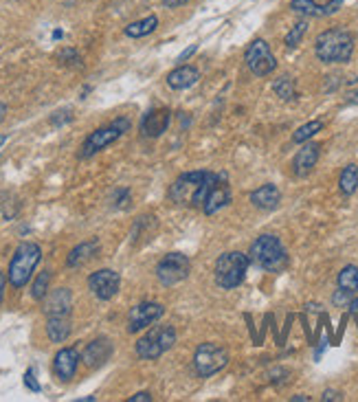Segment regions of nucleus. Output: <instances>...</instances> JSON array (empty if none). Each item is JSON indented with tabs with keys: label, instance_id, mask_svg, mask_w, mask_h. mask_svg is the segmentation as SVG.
Wrapping results in <instances>:
<instances>
[{
	"label": "nucleus",
	"instance_id": "f257e3e1",
	"mask_svg": "<svg viewBox=\"0 0 358 402\" xmlns=\"http://www.w3.org/2000/svg\"><path fill=\"white\" fill-rule=\"evenodd\" d=\"M220 174L213 172H185L178 176L172 187H170V200L176 205H191V207H200L205 205V200L213 185L218 182Z\"/></svg>",
	"mask_w": 358,
	"mask_h": 402
},
{
	"label": "nucleus",
	"instance_id": "f03ea898",
	"mask_svg": "<svg viewBox=\"0 0 358 402\" xmlns=\"http://www.w3.org/2000/svg\"><path fill=\"white\" fill-rule=\"evenodd\" d=\"M314 56L324 64L350 62L354 56V35L343 27L321 31L314 40Z\"/></svg>",
	"mask_w": 358,
	"mask_h": 402
},
{
	"label": "nucleus",
	"instance_id": "7ed1b4c3",
	"mask_svg": "<svg viewBox=\"0 0 358 402\" xmlns=\"http://www.w3.org/2000/svg\"><path fill=\"white\" fill-rule=\"evenodd\" d=\"M248 260H250V264H255L268 272H281L286 266H288V253H286L277 235L264 233L250 244Z\"/></svg>",
	"mask_w": 358,
	"mask_h": 402
},
{
	"label": "nucleus",
	"instance_id": "20e7f679",
	"mask_svg": "<svg viewBox=\"0 0 358 402\" xmlns=\"http://www.w3.org/2000/svg\"><path fill=\"white\" fill-rule=\"evenodd\" d=\"M42 260V249L35 244V242H23L18 244L13 255H11V262H9V270H7V279L13 288H25L31 277H33V270L35 266L40 264Z\"/></svg>",
	"mask_w": 358,
	"mask_h": 402
},
{
	"label": "nucleus",
	"instance_id": "39448f33",
	"mask_svg": "<svg viewBox=\"0 0 358 402\" xmlns=\"http://www.w3.org/2000/svg\"><path fill=\"white\" fill-rule=\"evenodd\" d=\"M248 255L240 253V251H229L222 253L216 260V268H213V275H216V284L224 290H234L238 286H242V282L246 279L248 272Z\"/></svg>",
	"mask_w": 358,
	"mask_h": 402
},
{
	"label": "nucleus",
	"instance_id": "423d86ee",
	"mask_svg": "<svg viewBox=\"0 0 358 402\" xmlns=\"http://www.w3.org/2000/svg\"><path fill=\"white\" fill-rule=\"evenodd\" d=\"M128 130H130V119H128V117H119V119H115L110 125L97 127L95 132H91V134L84 139L82 150H79V158H91V156H95L97 152L106 150L108 145H113L115 141H119Z\"/></svg>",
	"mask_w": 358,
	"mask_h": 402
},
{
	"label": "nucleus",
	"instance_id": "0eeeda50",
	"mask_svg": "<svg viewBox=\"0 0 358 402\" xmlns=\"http://www.w3.org/2000/svg\"><path fill=\"white\" fill-rule=\"evenodd\" d=\"M174 343H176L174 325H154L146 337L136 341L134 352L141 360H156L167 350H172Z\"/></svg>",
	"mask_w": 358,
	"mask_h": 402
},
{
	"label": "nucleus",
	"instance_id": "6e6552de",
	"mask_svg": "<svg viewBox=\"0 0 358 402\" xmlns=\"http://www.w3.org/2000/svg\"><path fill=\"white\" fill-rule=\"evenodd\" d=\"M229 363V352L226 347L218 343H203L198 345V350L193 354V368L198 372V376L209 378L213 374H218L226 368Z\"/></svg>",
	"mask_w": 358,
	"mask_h": 402
},
{
	"label": "nucleus",
	"instance_id": "1a4fd4ad",
	"mask_svg": "<svg viewBox=\"0 0 358 402\" xmlns=\"http://www.w3.org/2000/svg\"><path fill=\"white\" fill-rule=\"evenodd\" d=\"M244 62H246L248 70L253 73V75H257V77L271 75V73L277 68V60H275V53L271 51V44H268L266 40H262V38L253 40L246 46Z\"/></svg>",
	"mask_w": 358,
	"mask_h": 402
},
{
	"label": "nucleus",
	"instance_id": "9d476101",
	"mask_svg": "<svg viewBox=\"0 0 358 402\" xmlns=\"http://www.w3.org/2000/svg\"><path fill=\"white\" fill-rule=\"evenodd\" d=\"M189 268H191V264H189L187 255L167 253L165 258L156 264V277L163 286H174L189 277Z\"/></svg>",
	"mask_w": 358,
	"mask_h": 402
},
{
	"label": "nucleus",
	"instance_id": "9b49d317",
	"mask_svg": "<svg viewBox=\"0 0 358 402\" xmlns=\"http://www.w3.org/2000/svg\"><path fill=\"white\" fill-rule=\"evenodd\" d=\"M163 315H165L163 303H158V301H143V303H139V306H134L130 310V315H128V332L136 334L141 330H146V327L154 325Z\"/></svg>",
	"mask_w": 358,
	"mask_h": 402
},
{
	"label": "nucleus",
	"instance_id": "f8f14e48",
	"mask_svg": "<svg viewBox=\"0 0 358 402\" xmlns=\"http://www.w3.org/2000/svg\"><path fill=\"white\" fill-rule=\"evenodd\" d=\"M119 286H121V277H119V272L113 268L95 270L93 275L88 277V288H91L93 295L101 301L113 299L119 292Z\"/></svg>",
	"mask_w": 358,
	"mask_h": 402
},
{
	"label": "nucleus",
	"instance_id": "ddd939ff",
	"mask_svg": "<svg viewBox=\"0 0 358 402\" xmlns=\"http://www.w3.org/2000/svg\"><path fill=\"white\" fill-rule=\"evenodd\" d=\"M343 7V0H293L290 9L299 15L308 18H326L336 13Z\"/></svg>",
	"mask_w": 358,
	"mask_h": 402
},
{
	"label": "nucleus",
	"instance_id": "4468645a",
	"mask_svg": "<svg viewBox=\"0 0 358 402\" xmlns=\"http://www.w3.org/2000/svg\"><path fill=\"white\" fill-rule=\"evenodd\" d=\"M79 360H82V354L77 352V347H62L56 354V358H53V372H56V376L62 382H68L75 378Z\"/></svg>",
	"mask_w": 358,
	"mask_h": 402
},
{
	"label": "nucleus",
	"instance_id": "2eb2a0df",
	"mask_svg": "<svg viewBox=\"0 0 358 402\" xmlns=\"http://www.w3.org/2000/svg\"><path fill=\"white\" fill-rule=\"evenodd\" d=\"M44 301V315L46 317H68L73 308V292L68 288H56L42 299Z\"/></svg>",
	"mask_w": 358,
	"mask_h": 402
},
{
	"label": "nucleus",
	"instance_id": "dca6fc26",
	"mask_svg": "<svg viewBox=\"0 0 358 402\" xmlns=\"http://www.w3.org/2000/svg\"><path fill=\"white\" fill-rule=\"evenodd\" d=\"M170 123H172L170 108H156V111H150L141 119V132L148 139H158L160 134L167 132Z\"/></svg>",
	"mask_w": 358,
	"mask_h": 402
},
{
	"label": "nucleus",
	"instance_id": "f3484780",
	"mask_svg": "<svg viewBox=\"0 0 358 402\" xmlns=\"http://www.w3.org/2000/svg\"><path fill=\"white\" fill-rule=\"evenodd\" d=\"M113 356V343L106 339V337H99L95 341H91L86 345V350L82 354V360L88 365L91 370H99L101 365H106Z\"/></svg>",
	"mask_w": 358,
	"mask_h": 402
},
{
	"label": "nucleus",
	"instance_id": "a211bd4d",
	"mask_svg": "<svg viewBox=\"0 0 358 402\" xmlns=\"http://www.w3.org/2000/svg\"><path fill=\"white\" fill-rule=\"evenodd\" d=\"M319 154H321V148H319V143H310L306 141V145L295 154L293 158V172L299 176V178H306L314 165H317V161H319Z\"/></svg>",
	"mask_w": 358,
	"mask_h": 402
},
{
	"label": "nucleus",
	"instance_id": "6ab92c4d",
	"mask_svg": "<svg viewBox=\"0 0 358 402\" xmlns=\"http://www.w3.org/2000/svg\"><path fill=\"white\" fill-rule=\"evenodd\" d=\"M229 203H231V189H229V185H226L224 176H220L216 185H213V189L209 191V196H207V200H205V205H203V211H205L207 215H213V213H218L220 209H224Z\"/></svg>",
	"mask_w": 358,
	"mask_h": 402
},
{
	"label": "nucleus",
	"instance_id": "aec40b11",
	"mask_svg": "<svg viewBox=\"0 0 358 402\" xmlns=\"http://www.w3.org/2000/svg\"><path fill=\"white\" fill-rule=\"evenodd\" d=\"M99 240H86L82 244H77L75 249H70V253L66 255V266L68 268H82L84 264H88L93 258H97L99 253Z\"/></svg>",
	"mask_w": 358,
	"mask_h": 402
},
{
	"label": "nucleus",
	"instance_id": "412c9836",
	"mask_svg": "<svg viewBox=\"0 0 358 402\" xmlns=\"http://www.w3.org/2000/svg\"><path fill=\"white\" fill-rule=\"evenodd\" d=\"M279 200H281V191L277 189V185H273V182H266V185L257 187L253 194H250V203H253L262 211L277 209L279 207Z\"/></svg>",
	"mask_w": 358,
	"mask_h": 402
},
{
	"label": "nucleus",
	"instance_id": "4be33fe9",
	"mask_svg": "<svg viewBox=\"0 0 358 402\" xmlns=\"http://www.w3.org/2000/svg\"><path fill=\"white\" fill-rule=\"evenodd\" d=\"M198 80H200L198 68H193L189 64H181L167 75V86L172 90H185V88H191Z\"/></svg>",
	"mask_w": 358,
	"mask_h": 402
},
{
	"label": "nucleus",
	"instance_id": "5701e85b",
	"mask_svg": "<svg viewBox=\"0 0 358 402\" xmlns=\"http://www.w3.org/2000/svg\"><path fill=\"white\" fill-rule=\"evenodd\" d=\"M70 319L68 317H46V334L51 343H64L70 337Z\"/></svg>",
	"mask_w": 358,
	"mask_h": 402
},
{
	"label": "nucleus",
	"instance_id": "b1692460",
	"mask_svg": "<svg viewBox=\"0 0 358 402\" xmlns=\"http://www.w3.org/2000/svg\"><path fill=\"white\" fill-rule=\"evenodd\" d=\"M156 27H158V18L152 13V15L141 18V20H136V23H130L128 27L123 29V33L128 35V38H134V40H136V38H146V35L154 33Z\"/></svg>",
	"mask_w": 358,
	"mask_h": 402
},
{
	"label": "nucleus",
	"instance_id": "393cba45",
	"mask_svg": "<svg viewBox=\"0 0 358 402\" xmlns=\"http://www.w3.org/2000/svg\"><path fill=\"white\" fill-rule=\"evenodd\" d=\"M338 189H341L343 196H352L358 189V168L356 165H345V170L341 172V178H338Z\"/></svg>",
	"mask_w": 358,
	"mask_h": 402
},
{
	"label": "nucleus",
	"instance_id": "a878e982",
	"mask_svg": "<svg viewBox=\"0 0 358 402\" xmlns=\"http://www.w3.org/2000/svg\"><path fill=\"white\" fill-rule=\"evenodd\" d=\"M338 288H343L347 292H358V266L350 264L341 272H338Z\"/></svg>",
	"mask_w": 358,
	"mask_h": 402
},
{
	"label": "nucleus",
	"instance_id": "bb28decb",
	"mask_svg": "<svg viewBox=\"0 0 358 402\" xmlns=\"http://www.w3.org/2000/svg\"><path fill=\"white\" fill-rule=\"evenodd\" d=\"M324 130V121H308V123H303L301 127H297V132L293 134V141L295 143H306V141H310L317 132H321Z\"/></svg>",
	"mask_w": 358,
	"mask_h": 402
},
{
	"label": "nucleus",
	"instance_id": "cd10ccee",
	"mask_svg": "<svg viewBox=\"0 0 358 402\" xmlns=\"http://www.w3.org/2000/svg\"><path fill=\"white\" fill-rule=\"evenodd\" d=\"M49 284H51V270H42L31 286V297L35 301H42L49 295Z\"/></svg>",
	"mask_w": 358,
	"mask_h": 402
},
{
	"label": "nucleus",
	"instance_id": "c85d7f7f",
	"mask_svg": "<svg viewBox=\"0 0 358 402\" xmlns=\"http://www.w3.org/2000/svg\"><path fill=\"white\" fill-rule=\"evenodd\" d=\"M273 90H275V95H277L279 99H283V101H290V99L297 97V93H295V82H293L288 75L279 77V80L273 84Z\"/></svg>",
	"mask_w": 358,
	"mask_h": 402
},
{
	"label": "nucleus",
	"instance_id": "c756f323",
	"mask_svg": "<svg viewBox=\"0 0 358 402\" xmlns=\"http://www.w3.org/2000/svg\"><path fill=\"white\" fill-rule=\"evenodd\" d=\"M306 31H308V23L306 20H299L288 33H286V38H283V44L288 46V49H295V46H299L301 44V40H303V35H306Z\"/></svg>",
	"mask_w": 358,
	"mask_h": 402
},
{
	"label": "nucleus",
	"instance_id": "7c9ffc66",
	"mask_svg": "<svg viewBox=\"0 0 358 402\" xmlns=\"http://www.w3.org/2000/svg\"><path fill=\"white\" fill-rule=\"evenodd\" d=\"M352 299H354V292H347V290H343V288H338V290L334 292V297H332V301H334L336 308H350Z\"/></svg>",
	"mask_w": 358,
	"mask_h": 402
},
{
	"label": "nucleus",
	"instance_id": "2f4dec72",
	"mask_svg": "<svg viewBox=\"0 0 358 402\" xmlns=\"http://www.w3.org/2000/svg\"><path fill=\"white\" fill-rule=\"evenodd\" d=\"M130 203V189H117L115 191V207L125 209Z\"/></svg>",
	"mask_w": 358,
	"mask_h": 402
},
{
	"label": "nucleus",
	"instance_id": "473e14b6",
	"mask_svg": "<svg viewBox=\"0 0 358 402\" xmlns=\"http://www.w3.org/2000/svg\"><path fill=\"white\" fill-rule=\"evenodd\" d=\"M25 385H27V389H31V391H35V394H38V391L42 389V387H40V382L35 380V374H33L31 368L25 372Z\"/></svg>",
	"mask_w": 358,
	"mask_h": 402
},
{
	"label": "nucleus",
	"instance_id": "72a5a7b5",
	"mask_svg": "<svg viewBox=\"0 0 358 402\" xmlns=\"http://www.w3.org/2000/svg\"><path fill=\"white\" fill-rule=\"evenodd\" d=\"M128 402H152V396L148 391H139L132 398H128Z\"/></svg>",
	"mask_w": 358,
	"mask_h": 402
},
{
	"label": "nucleus",
	"instance_id": "f704fd0d",
	"mask_svg": "<svg viewBox=\"0 0 358 402\" xmlns=\"http://www.w3.org/2000/svg\"><path fill=\"white\" fill-rule=\"evenodd\" d=\"M196 49H198V46H196V44H191V46H189L187 51H183V53H181V56H178V60H176V62H178V64H181V62H185V60H187V58L191 56V53H196Z\"/></svg>",
	"mask_w": 358,
	"mask_h": 402
},
{
	"label": "nucleus",
	"instance_id": "c9c22d12",
	"mask_svg": "<svg viewBox=\"0 0 358 402\" xmlns=\"http://www.w3.org/2000/svg\"><path fill=\"white\" fill-rule=\"evenodd\" d=\"M189 0H163V5L165 7H170V9H174V7H183V5H187Z\"/></svg>",
	"mask_w": 358,
	"mask_h": 402
},
{
	"label": "nucleus",
	"instance_id": "e433bc0d",
	"mask_svg": "<svg viewBox=\"0 0 358 402\" xmlns=\"http://www.w3.org/2000/svg\"><path fill=\"white\" fill-rule=\"evenodd\" d=\"M350 310H352V315L358 319V297H356V299H352V303H350Z\"/></svg>",
	"mask_w": 358,
	"mask_h": 402
},
{
	"label": "nucleus",
	"instance_id": "4c0bfd02",
	"mask_svg": "<svg viewBox=\"0 0 358 402\" xmlns=\"http://www.w3.org/2000/svg\"><path fill=\"white\" fill-rule=\"evenodd\" d=\"M5 275H3V272H0V301H3V295H5Z\"/></svg>",
	"mask_w": 358,
	"mask_h": 402
},
{
	"label": "nucleus",
	"instance_id": "58836bf2",
	"mask_svg": "<svg viewBox=\"0 0 358 402\" xmlns=\"http://www.w3.org/2000/svg\"><path fill=\"white\" fill-rule=\"evenodd\" d=\"M5 117H7V106H5L3 101H0V123L5 121Z\"/></svg>",
	"mask_w": 358,
	"mask_h": 402
},
{
	"label": "nucleus",
	"instance_id": "ea45409f",
	"mask_svg": "<svg viewBox=\"0 0 358 402\" xmlns=\"http://www.w3.org/2000/svg\"><path fill=\"white\" fill-rule=\"evenodd\" d=\"M324 400H338V394H336V391H326V394H324Z\"/></svg>",
	"mask_w": 358,
	"mask_h": 402
},
{
	"label": "nucleus",
	"instance_id": "a19ab883",
	"mask_svg": "<svg viewBox=\"0 0 358 402\" xmlns=\"http://www.w3.org/2000/svg\"><path fill=\"white\" fill-rule=\"evenodd\" d=\"M347 101H350V103H358V93H352Z\"/></svg>",
	"mask_w": 358,
	"mask_h": 402
},
{
	"label": "nucleus",
	"instance_id": "79ce46f5",
	"mask_svg": "<svg viewBox=\"0 0 358 402\" xmlns=\"http://www.w3.org/2000/svg\"><path fill=\"white\" fill-rule=\"evenodd\" d=\"M95 400V396H86V398H82L79 402H93Z\"/></svg>",
	"mask_w": 358,
	"mask_h": 402
},
{
	"label": "nucleus",
	"instance_id": "37998d69",
	"mask_svg": "<svg viewBox=\"0 0 358 402\" xmlns=\"http://www.w3.org/2000/svg\"><path fill=\"white\" fill-rule=\"evenodd\" d=\"M7 139H9L7 134H3V137H0V145H5V143H7Z\"/></svg>",
	"mask_w": 358,
	"mask_h": 402
}]
</instances>
